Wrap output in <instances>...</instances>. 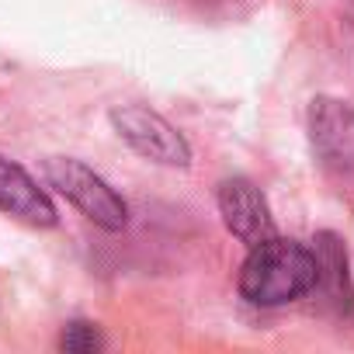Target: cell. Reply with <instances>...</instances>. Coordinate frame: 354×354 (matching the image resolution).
<instances>
[{"label":"cell","mask_w":354,"mask_h":354,"mask_svg":"<svg viewBox=\"0 0 354 354\" xmlns=\"http://www.w3.org/2000/svg\"><path fill=\"white\" fill-rule=\"evenodd\" d=\"M351 25H354V0H351Z\"/></svg>","instance_id":"obj_9"},{"label":"cell","mask_w":354,"mask_h":354,"mask_svg":"<svg viewBox=\"0 0 354 354\" xmlns=\"http://www.w3.org/2000/svg\"><path fill=\"white\" fill-rule=\"evenodd\" d=\"M316 278L313 247L285 236H268L250 247V257L240 268V295L250 306H285L306 299Z\"/></svg>","instance_id":"obj_1"},{"label":"cell","mask_w":354,"mask_h":354,"mask_svg":"<svg viewBox=\"0 0 354 354\" xmlns=\"http://www.w3.org/2000/svg\"><path fill=\"white\" fill-rule=\"evenodd\" d=\"M0 212L4 216H15L28 226H56V209L49 202V195L32 181V177L0 156Z\"/></svg>","instance_id":"obj_7"},{"label":"cell","mask_w":354,"mask_h":354,"mask_svg":"<svg viewBox=\"0 0 354 354\" xmlns=\"http://www.w3.org/2000/svg\"><path fill=\"white\" fill-rule=\"evenodd\" d=\"M309 136L319 167L354 202V108L347 101L316 97L309 108Z\"/></svg>","instance_id":"obj_3"},{"label":"cell","mask_w":354,"mask_h":354,"mask_svg":"<svg viewBox=\"0 0 354 354\" xmlns=\"http://www.w3.org/2000/svg\"><path fill=\"white\" fill-rule=\"evenodd\" d=\"M101 333H97V326L94 323H84V319H77V323H70L66 330H63V337H59V347L63 351H70V354H91V351H101Z\"/></svg>","instance_id":"obj_8"},{"label":"cell","mask_w":354,"mask_h":354,"mask_svg":"<svg viewBox=\"0 0 354 354\" xmlns=\"http://www.w3.org/2000/svg\"><path fill=\"white\" fill-rule=\"evenodd\" d=\"M111 125L118 129V136L146 160L163 163V167H188L192 163V149L185 142V136L177 132L163 115L142 108V104H122L111 111Z\"/></svg>","instance_id":"obj_4"},{"label":"cell","mask_w":354,"mask_h":354,"mask_svg":"<svg viewBox=\"0 0 354 354\" xmlns=\"http://www.w3.org/2000/svg\"><path fill=\"white\" fill-rule=\"evenodd\" d=\"M313 261H316V278L309 295L319 302L323 313H333L337 319L354 316V288L347 274V250L333 233H319L313 240Z\"/></svg>","instance_id":"obj_5"},{"label":"cell","mask_w":354,"mask_h":354,"mask_svg":"<svg viewBox=\"0 0 354 354\" xmlns=\"http://www.w3.org/2000/svg\"><path fill=\"white\" fill-rule=\"evenodd\" d=\"M46 181L70 205H77L91 223H97L101 230L115 233V230H122L129 223V205L115 195V188L104 181L101 174H94L91 167H84L80 160L49 156L46 160Z\"/></svg>","instance_id":"obj_2"},{"label":"cell","mask_w":354,"mask_h":354,"mask_svg":"<svg viewBox=\"0 0 354 354\" xmlns=\"http://www.w3.org/2000/svg\"><path fill=\"white\" fill-rule=\"evenodd\" d=\"M219 212H223V223L230 226V233L240 236L247 247H257L268 236H274L271 209L247 177H230V181L219 185Z\"/></svg>","instance_id":"obj_6"}]
</instances>
